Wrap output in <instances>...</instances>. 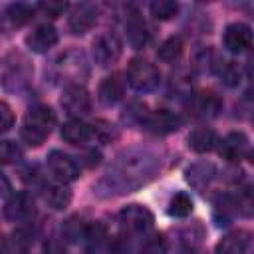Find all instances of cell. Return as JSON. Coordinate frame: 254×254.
Here are the masks:
<instances>
[{
  "mask_svg": "<svg viewBox=\"0 0 254 254\" xmlns=\"http://www.w3.org/2000/svg\"><path fill=\"white\" fill-rule=\"evenodd\" d=\"M181 54H183V40H181L179 36H171V38H167V40L159 46V50H157L159 60H163V62H167V64L179 60Z\"/></svg>",
  "mask_w": 254,
  "mask_h": 254,
  "instance_id": "21",
  "label": "cell"
},
{
  "mask_svg": "<svg viewBox=\"0 0 254 254\" xmlns=\"http://www.w3.org/2000/svg\"><path fill=\"white\" fill-rule=\"evenodd\" d=\"M143 123L155 135H167V133H173L179 129V117L167 109H159V111L147 115L143 119Z\"/></svg>",
  "mask_w": 254,
  "mask_h": 254,
  "instance_id": "12",
  "label": "cell"
},
{
  "mask_svg": "<svg viewBox=\"0 0 254 254\" xmlns=\"http://www.w3.org/2000/svg\"><path fill=\"white\" fill-rule=\"evenodd\" d=\"M60 103L67 115L77 117V119L91 111V97H89L87 89L81 85H67L62 93Z\"/></svg>",
  "mask_w": 254,
  "mask_h": 254,
  "instance_id": "7",
  "label": "cell"
},
{
  "mask_svg": "<svg viewBox=\"0 0 254 254\" xmlns=\"http://www.w3.org/2000/svg\"><path fill=\"white\" fill-rule=\"evenodd\" d=\"M44 200L52 208L64 210L71 202V190L64 183H50V185L44 187Z\"/></svg>",
  "mask_w": 254,
  "mask_h": 254,
  "instance_id": "17",
  "label": "cell"
},
{
  "mask_svg": "<svg viewBox=\"0 0 254 254\" xmlns=\"http://www.w3.org/2000/svg\"><path fill=\"white\" fill-rule=\"evenodd\" d=\"M4 216L10 222H28L34 216V200L28 192H14L4 206Z\"/></svg>",
  "mask_w": 254,
  "mask_h": 254,
  "instance_id": "8",
  "label": "cell"
},
{
  "mask_svg": "<svg viewBox=\"0 0 254 254\" xmlns=\"http://www.w3.org/2000/svg\"><path fill=\"white\" fill-rule=\"evenodd\" d=\"M58 44V32L54 26L50 24H40L36 26L28 36H26V46L32 50V52H38V54H44L48 52L50 48H54Z\"/></svg>",
  "mask_w": 254,
  "mask_h": 254,
  "instance_id": "10",
  "label": "cell"
},
{
  "mask_svg": "<svg viewBox=\"0 0 254 254\" xmlns=\"http://www.w3.org/2000/svg\"><path fill=\"white\" fill-rule=\"evenodd\" d=\"M34 10L36 8L28 6V4H20V2L18 4H10L6 8V18L14 26H22V24H26V22H30L34 18Z\"/></svg>",
  "mask_w": 254,
  "mask_h": 254,
  "instance_id": "22",
  "label": "cell"
},
{
  "mask_svg": "<svg viewBox=\"0 0 254 254\" xmlns=\"http://www.w3.org/2000/svg\"><path fill=\"white\" fill-rule=\"evenodd\" d=\"M127 83L135 89V91H153L159 81H161V73L157 69L155 64L143 60V58H133L127 64V71H125Z\"/></svg>",
  "mask_w": 254,
  "mask_h": 254,
  "instance_id": "3",
  "label": "cell"
},
{
  "mask_svg": "<svg viewBox=\"0 0 254 254\" xmlns=\"http://www.w3.org/2000/svg\"><path fill=\"white\" fill-rule=\"evenodd\" d=\"M248 159H250V161L254 163V151H250V153H248Z\"/></svg>",
  "mask_w": 254,
  "mask_h": 254,
  "instance_id": "32",
  "label": "cell"
},
{
  "mask_svg": "<svg viewBox=\"0 0 254 254\" xmlns=\"http://www.w3.org/2000/svg\"><path fill=\"white\" fill-rule=\"evenodd\" d=\"M234 212L242 214V216H254V185H244L240 187L232 200H230Z\"/></svg>",
  "mask_w": 254,
  "mask_h": 254,
  "instance_id": "19",
  "label": "cell"
},
{
  "mask_svg": "<svg viewBox=\"0 0 254 254\" xmlns=\"http://www.w3.org/2000/svg\"><path fill=\"white\" fill-rule=\"evenodd\" d=\"M127 32H129V40L135 48H141L149 42V32H147V26L143 20L139 18H133L129 24H127Z\"/></svg>",
  "mask_w": 254,
  "mask_h": 254,
  "instance_id": "24",
  "label": "cell"
},
{
  "mask_svg": "<svg viewBox=\"0 0 254 254\" xmlns=\"http://www.w3.org/2000/svg\"><path fill=\"white\" fill-rule=\"evenodd\" d=\"M250 234L246 230H234L222 236L214 248V254H246Z\"/></svg>",
  "mask_w": 254,
  "mask_h": 254,
  "instance_id": "13",
  "label": "cell"
},
{
  "mask_svg": "<svg viewBox=\"0 0 254 254\" xmlns=\"http://www.w3.org/2000/svg\"><path fill=\"white\" fill-rule=\"evenodd\" d=\"M109 254H131V246H129L127 238L125 236H117L109 246Z\"/></svg>",
  "mask_w": 254,
  "mask_h": 254,
  "instance_id": "31",
  "label": "cell"
},
{
  "mask_svg": "<svg viewBox=\"0 0 254 254\" xmlns=\"http://www.w3.org/2000/svg\"><path fill=\"white\" fill-rule=\"evenodd\" d=\"M123 91H125V81L121 79V75L111 73L101 81L97 97H99V101L103 105H113L123 97Z\"/></svg>",
  "mask_w": 254,
  "mask_h": 254,
  "instance_id": "15",
  "label": "cell"
},
{
  "mask_svg": "<svg viewBox=\"0 0 254 254\" xmlns=\"http://www.w3.org/2000/svg\"><path fill=\"white\" fill-rule=\"evenodd\" d=\"M216 135L212 129H206V127H196L190 131L189 135V147L196 153H208L216 147Z\"/></svg>",
  "mask_w": 254,
  "mask_h": 254,
  "instance_id": "18",
  "label": "cell"
},
{
  "mask_svg": "<svg viewBox=\"0 0 254 254\" xmlns=\"http://www.w3.org/2000/svg\"><path fill=\"white\" fill-rule=\"evenodd\" d=\"M93 135H95V127L81 119H69L67 123L62 125V139L71 145H83L91 141Z\"/></svg>",
  "mask_w": 254,
  "mask_h": 254,
  "instance_id": "11",
  "label": "cell"
},
{
  "mask_svg": "<svg viewBox=\"0 0 254 254\" xmlns=\"http://www.w3.org/2000/svg\"><path fill=\"white\" fill-rule=\"evenodd\" d=\"M12 125H14V113H12L10 105L6 101H2L0 103V129L6 133L12 129Z\"/></svg>",
  "mask_w": 254,
  "mask_h": 254,
  "instance_id": "30",
  "label": "cell"
},
{
  "mask_svg": "<svg viewBox=\"0 0 254 254\" xmlns=\"http://www.w3.org/2000/svg\"><path fill=\"white\" fill-rule=\"evenodd\" d=\"M222 42H224V48L232 54H242L246 52L250 46H252V30L246 26V24H230L226 26L224 30V36H222Z\"/></svg>",
  "mask_w": 254,
  "mask_h": 254,
  "instance_id": "9",
  "label": "cell"
},
{
  "mask_svg": "<svg viewBox=\"0 0 254 254\" xmlns=\"http://www.w3.org/2000/svg\"><path fill=\"white\" fill-rule=\"evenodd\" d=\"M48 169H50V173L54 175V179L58 181V183H64V185H67V183H73V181H77V177H79V167H77V163L69 157V155H65L64 151H50V155H48Z\"/></svg>",
  "mask_w": 254,
  "mask_h": 254,
  "instance_id": "6",
  "label": "cell"
},
{
  "mask_svg": "<svg viewBox=\"0 0 254 254\" xmlns=\"http://www.w3.org/2000/svg\"><path fill=\"white\" fill-rule=\"evenodd\" d=\"M220 155L228 161H236L246 151V137L242 133H230L220 143Z\"/></svg>",
  "mask_w": 254,
  "mask_h": 254,
  "instance_id": "20",
  "label": "cell"
},
{
  "mask_svg": "<svg viewBox=\"0 0 254 254\" xmlns=\"http://www.w3.org/2000/svg\"><path fill=\"white\" fill-rule=\"evenodd\" d=\"M95 22H97V10L91 4H81L69 16V30L73 34H85L95 26Z\"/></svg>",
  "mask_w": 254,
  "mask_h": 254,
  "instance_id": "14",
  "label": "cell"
},
{
  "mask_svg": "<svg viewBox=\"0 0 254 254\" xmlns=\"http://www.w3.org/2000/svg\"><path fill=\"white\" fill-rule=\"evenodd\" d=\"M192 212V200L187 192H177L169 202V214L177 218H185Z\"/></svg>",
  "mask_w": 254,
  "mask_h": 254,
  "instance_id": "23",
  "label": "cell"
},
{
  "mask_svg": "<svg viewBox=\"0 0 254 254\" xmlns=\"http://www.w3.org/2000/svg\"><path fill=\"white\" fill-rule=\"evenodd\" d=\"M157 157L149 153H131L121 157L113 169L107 171L99 189H105L107 194H123L145 185L157 171Z\"/></svg>",
  "mask_w": 254,
  "mask_h": 254,
  "instance_id": "1",
  "label": "cell"
},
{
  "mask_svg": "<svg viewBox=\"0 0 254 254\" xmlns=\"http://www.w3.org/2000/svg\"><path fill=\"white\" fill-rule=\"evenodd\" d=\"M139 254H167V242H165V238H163L161 234L149 236V238L143 242Z\"/></svg>",
  "mask_w": 254,
  "mask_h": 254,
  "instance_id": "27",
  "label": "cell"
},
{
  "mask_svg": "<svg viewBox=\"0 0 254 254\" xmlns=\"http://www.w3.org/2000/svg\"><path fill=\"white\" fill-rule=\"evenodd\" d=\"M220 105H222L220 99L214 93H210V91L200 93L196 97V111L200 115H216V111L220 109Z\"/></svg>",
  "mask_w": 254,
  "mask_h": 254,
  "instance_id": "26",
  "label": "cell"
},
{
  "mask_svg": "<svg viewBox=\"0 0 254 254\" xmlns=\"http://www.w3.org/2000/svg\"><path fill=\"white\" fill-rule=\"evenodd\" d=\"M56 125V115L52 107L48 105H34L28 109L22 127H20V137L26 141L30 147H40L52 133V127Z\"/></svg>",
  "mask_w": 254,
  "mask_h": 254,
  "instance_id": "2",
  "label": "cell"
},
{
  "mask_svg": "<svg viewBox=\"0 0 254 254\" xmlns=\"http://www.w3.org/2000/svg\"><path fill=\"white\" fill-rule=\"evenodd\" d=\"M36 8L40 12H44L46 16H50V18H58L67 10V4L65 2H40Z\"/></svg>",
  "mask_w": 254,
  "mask_h": 254,
  "instance_id": "29",
  "label": "cell"
},
{
  "mask_svg": "<svg viewBox=\"0 0 254 254\" xmlns=\"http://www.w3.org/2000/svg\"><path fill=\"white\" fill-rule=\"evenodd\" d=\"M149 10H151V16H155L157 20H171L173 16H177L179 4L171 0H155L151 2Z\"/></svg>",
  "mask_w": 254,
  "mask_h": 254,
  "instance_id": "25",
  "label": "cell"
},
{
  "mask_svg": "<svg viewBox=\"0 0 254 254\" xmlns=\"http://www.w3.org/2000/svg\"><path fill=\"white\" fill-rule=\"evenodd\" d=\"M121 40L111 34V32H103L99 34L95 40H93V46H91V54H93V60L95 64H99L101 67H107L111 64H115L121 56Z\"/></svg>",
  "mask_w": 254,
  "mask_h": 254,
  "instance_id": "4",
  "label": "cell"
},
{
  "mask_svg": "<svg viewBox=\"0 0 254 254\" xmlns=\"http://www.w3.org/2000/svg\"><path fill=\"white\" fill-rule=\"evenodd\" d=\"M185 179L196 190H204L214 179V167L210 163H196L185 171Z\"/></svg>",
  "mask_w": 254,
  "mask_h": 254,
  "instance_id": "16",
  "label": "cell"
},
{
  "mask_svg": "<svg viewBox=\"0 0 254 254\" xmlns=\"http://www.w3.org/2000/svg\"><path fill=\"white\" fill-rule=\"evenodd\" d=\"M153 214L143 204H129L119 212V222L129 234H143L153 226Z\"/></svg>",
  "mask_w": 254,
  "mask_h": 254,
  "instance_id": "5",
  "label": "cell"
},
{
  "mask_svg": "<svg viewBox=\"0 0 254 254\" xmlns=\"http://www.w3.org/2000/svg\"><path fill=\"white\" fill-rule=\"evenodd\" d=\"M0 157H2V163L4 165H10V163H16L22 157V151H20V147L14 141H2Z\"/></svg>",
  "mask_w": 254,
  "mask_h": 254,
  "instance_id": "28",
  "label": "cell"
}]
</instances>
